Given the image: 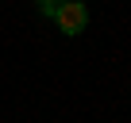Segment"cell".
Returning <instances> with one entry per match:
<instances>
[{"label":"cell","instance_id":"cell-2","mask_svg":"<svg viewBox=\"0 0 131 123\" xmlns=\"http://www.w3.org/2000/svg\"><path fill=\"white\" fill-rule=\"evenodd\" d=\"M39 8H42V16H58V4H54V0H42Z\"/></svg>","mask_w":131,"mask_h":123},{"label":"cell","instance_id":"cell-1","mask_svg":"<svg viewBox=\"0 0 131 123\" xmlns=\"http://www.w3.org/2000/svg\"><path fill=\"white\" fill-rule=\"evenodd\" d=\"M54 19H58V27H62L66 35H77V31L89 23V12L77 4V0H70V4H58V16H54Z\"/></svg>","mask_w":131,"mask_h":123}]
</instances>
